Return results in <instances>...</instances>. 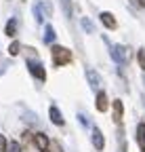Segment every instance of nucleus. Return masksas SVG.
<instances>
[{"label": "nucleus", "instance_id": "nucleus-1", "mask_svg": "<svg viewBox=\"0 0 145 152\" xmlns=\"http://www.w3.org/2000/svg\"><path fill=\"white\" fill-rule=\"evenodd\" d=\"M50 55H53V64H55L57 68L61 66H67L71 61V53L65 49V47H59V45H53L50 49Z\"/></svg>", "mask_w": 145, "mask_h": 152}, {"label": "nucleus", "instance_id": "nucleus-2", "mask_svg": "<svg viewBox=\"0 0 145 152\" xmlns=\"http://www.w3.org/2000/svg\"><path fill=\"white\" fill-rule=\"evenodd\" d=\"M110 55H112V59L120 66H126L131 59V49L128 47H124V45H112L110 49Z\"/></svg>", "mask_w": 145, "mask_h": 152}, {"label": "nucleus", "instance_id": "nucleus-3", "mask_svg": "<svg viewBox=\"0 0 145 152\" xmlns=\"http://www.w3.org/2000/svg\"><path fill=\"white\" fill-rule=\"evenodd\" d=\"M27 70L36 76L38 80H46V70L38 59H27Z\"/></svg>", "mask_w": 145, "mask_h": 152}, {"label": "nucleus", "instance_id": "nucleus-4", "mask_svg": "<svg viewBox=\"0 0 145 152\" xmlns=\"http://www.w3.org/2000/svg\"><path fill=\"white\" fill-rule=\"evenodd\" d=\"M101 23L107 28V30H114L116 26H118V21H116V17L110 13V11H103L101 13Z\"/></svg>", "mask_w": 145, "mask_h": 152}, {"label": "nucleus", "instance_id": "nucleus-5", "mask_svg": "<svg viewBox=\"0 0 145 152\" xmlns=\"http://www.w3.org/2000/svg\"><path fill=\"white\" fill-rule=\"evenodd\" d=\"M93 144H95L97 150H103V148H105V140H103V133H101L99 127L93 129Z\"/></svg>", "mask_w": 145, "mask_h": 152}, {"label": "nucleus", "instance_id": "nucleus-6", "mask_svg": "<svg viewBox=\"0 0 145 152\" xmlns=\"http://www.w3.org/2000/svg\"><path fill=\"white\" fill-rule=\"evenodd\" d=\"M86 78H88V85L93 87V89H99L101 87V76L95 70H86Z\"/></svg>", "mask_w": 145, "mask_h": 152}, {"label": "nucleus", "instance_id": "nucleus-7", "mask_svg": "<svg viewBox=\"0 0 145 152\" xmlns=\"http://www.w3.org/2000/svg\"><path fill=\"white\" fill-rule=\"evenodd\" d=\"M34 142H36V148H38L40 152H44L48 148V137L44 135V133H36L34 135Z\"/></svg>", "mask_w": 145, "mask_h": 152}, {"label": "nucleus", "instance_id": "nucleus-8", "mask_svg": "<svg viewBox=\"0 0 145 152\" xmlns=\"http://www.w3.org/2000/svg\"><path fill=\"white\" fill-rule=\"evenodd\" d=\"M137 144H139L141 152H145V123L137 125Z\"/></svg>", "mask_w": 145, "mask_h": 152}, {"label": "nucleus", "instance_id": "nucleus-9", "mask_svg": "<svg viewBox=\"0 0 145 152\" xmlns=\"http://www.w3.org/2000/svg\"><path fill=\"white\" fill-rule=\"evenodd\" d=\"M48 116H50L53 125H63V114L59 112V108H57V106H50V110H48Z\"/></svg>", "mask_w": 145, "mask_h": 152}, {"label": "nucleus", "instance_id": "nucleus-10", "mask_svg": "<svg viewBox=\"0 0 145 152\" xmlns=\"http://www.w3.org/2000/svg\"><path fill=\"white\" fill-rule=\"evenodd\" d=\"M112 106H114V121L120 125V123H122V114H124V106H122V102H120V99H114V104H112Z\"/></svg>", "mask_w": 145, "mask_h": 152}, {"label": "nucleus", "instance_id": "nucleus-11", "mask_svg": "<svg viewBox=\"0 0 145 152\" xmlns=\"http://www.w3.org/2000/svg\"><path fill=\"white\" fill-rule=\"evenodd\" d=\"M107 108H110V104H107V95L103 91L97 93V110L99 112H107Z\"/></svg>", "mask_w": 145, "mask_h": 152}, {"label": "nucleus", "instance_id": "nucleus-12", "mask_svg": "<svg viewBox=\"0 0 145 152\" xmlns=\"http://www.w3.org/2000/svg\"><path fill=\"white\" fill-rule=\"evenodd\" d=\"M4 32H6V36L9 38H13V36H17V19L13 17L11 21L6 23V28H4Z\"/></svg>", "mask_w": 145, "mask_h": 152}, {"label": "nucleus", "instance_id": "nucleus-13", "mask_svg": "<svg viewBox=\"0 0 145 152\" xmlns=\"http://www.w3.org/2000/svg\"><path fill=\"white\" fill-rule=\"evenodd\" d=\"M55 28H53L50 23H46V28H44V42H53L55 40Z\"/></svg>", "mask_w": 145, "mask_h": 152}, {"label": "nucleus", "instance_id": "nucleus-14", "mask_svg": "<svg viewBox=\"0 0 145 152\" xmlns=\"http://www.w3.org/2000/svg\"><path fill=\"white\" fill-rule=\"evenodd\" d=\"M80 23H82V28L86 30V34H95V26L90 23V19H88V17H82V19H80Z\"/></svg>", "mask_w": 145, "mask_h": 152}, {"label": "nucleus", "instance_id": "nucleus-15", "mask_svg": "<svg viewBox=\"0 0 145 152\" xmlns=\"http://www.w3.org/2000/svg\"><path fill=\"white\" fill-rule=\"evenodd\" d=\"M34 17H36V21L42 23L44 21V15H42V4H34Z\"/></svg>", "mask_w": 145, "mask_h": 152}, {"label": "nucleus", "instance_id": "nucleus-16", "mask_svg": "<svg viewBox=\"0 0 145 152\" xmlns=\"http://www.w3.org/2000/svg\"><path fill=\"white\" fill-rule=\"evenodd\" d=\"M19 49H21V45L17 42V40H13V42L9 45V55H11V57H15L17 53H19Z\"/></svg>", "mask_w": 145, "mask_h": 152}, {"label": "nucleus", "instance_id": "nucleus-17", "mask_svg": "<svg viewBox=\"0 0 145 152\" xmlns=\"http://www.w3.org/2000/svg\"><path fill=\"white\" fill-rule=\"evenodd\" d=\"M61 9H63L65 17H71V0H61Z\"/></svg>", "mask_w": 145, "mask_h": 152}, {"label": "nucleus", "instance_id": "nucleus-18", "mask_svg": "<svg viewBox=\"0 0 145 152\" xmlns=\"http://www.w3.org/2000/svg\"><path fill=\"white\" fill-rule=\"evenodd\" d=\"M137 57H139V66H141V68H143V72H145V47L137 51Z\"/></svg>", "mask_w": 145, "mask_h": 152}, {"label": "nucleus", "instance_id": "nucleus-19", "mask_svg": "<svg viewBox=\"0 0 145 152\" xmlns=\"http://www.w3.org/2000/svg\"><path fill=\"white\" fill-rule=\"evenodd\" d=\"M21 148H19V144L17 142H11V144H6V152H19Z\"/></svg>", "mask_w": 145, "mask_h": 152}, {"label": "nucleus", "instance_id": "nucleus-20", "mask_svg": "<svg viewBox=\"0 0 145 152\" xmlns=\"http://www.w3.org/2000/svg\"><path fill=\"white\" fill-rule=\"evenodd\" d=\"M6 144H9L6 137L2 135V133H0V152H6Z\"/></svg>", "mask_w": 145, "mask_h": 152}, {"label": "nucleus", "instance_id": "nucleus-21", "mask_svg": "<svg viewBox=\"0 0 145 152\" xmlns=\"http://www.w3.org/2000/svg\"><path fill=\"white\" fill-rule=\"evenodd\" d=\"M137 4L139 7H145V0H137Z\"/></svg>", "mask_w": 145, "mask_h": 152}, {"label": "nucleus", "instance_id": "nucleus-22", "mask_svg": "<svg viewBox=\"0 0 145 152\" xmlns=\"http://www.w3.org/2000/svg\"><path fill=\"white\" fill-rule=\"evenodd\" d=\"M143 83H145V74H143Z\"/></svg>", "mask_w": 145, "mask_h": 152}, {"label": "nucleus", "instance_id": "nucleus-23", "mask_svg": "<svg viewBox=\"0 0 145 152\" xmlns=\"http://www.w3.org/2000/svg\"><path fill=\"white\" fill-rule=\"evenodd\" d=\"M120 152H126V150H124V148H122V150H120Z\"/></svg>", "mask_w": 145, "mask_h": 152}, {"label": "nucleus", "instance_id": "nucleus-24", "mask_svg": "<svg viewBox=\"0 0 145 152\" xmlns=\"http://www.w3.org/2000/svg\"><path fill=\"white\" fill-rule=\"evenodd\" d=\"M44 152H48V150H44Z\"/></svg>", "mask_w": 145, "mask_h": 152}]
</instances>
